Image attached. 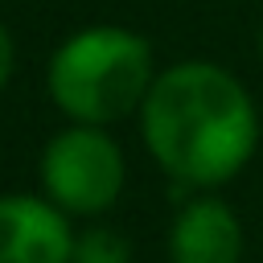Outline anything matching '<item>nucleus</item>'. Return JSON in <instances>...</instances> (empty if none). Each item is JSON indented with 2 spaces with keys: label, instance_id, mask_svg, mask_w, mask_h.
<instances>
[{
  "label": "nucleus",
  "instance_id": "20e7f679",
  "mask_svg": "<svg viewBox=\"0 0 263 263\" xmlns=\"http://www.w3.org/2000/svg\"><path fill=\"white\" fill-rule=\"evenodd\" d=\"M242 222L222 197H214V189H197V197H189L168 226L173 263H242Z\"/></svg>",
  "mask_w": 263,
  "mask_h": 263
},
{
  "label": "nucleus",
  "instance_id": "f03ea898",
  "mask_svg": "<svg viewBox=\"0 0 263 263\" xmlns=\"http://www.w3.org/2000/svg\"><path fill=\"white\" fill-rule=\"evenodd\" d=\"M156 74V53L144 33L127 25H86L53 49L45 86L66 119L107 127L140 115Z\"/></svg>",
  "mask_w": 263,
  "mask_h": 263
},
{
  "label": "nucleus",
  "instance_id": "6e6552de",
  "mask_svg": "<svg viewBox=\"0 0 263 263\" xmlns=\"http://www.w3.org/2000/svg\"><path fill=\"white\" fill-rule=\"evenodd\" d=\"M259 62H263V21H259Z\"/></svg>",
  "mask_w": 263,
  "mask_h": 263
},
{
  "label": "nucleus",
  "instance_id": "f257e3e1",
  "mask_svg": "<svg viewBox=\"0 0 263 263\" xmlns=\"http://www.w3.org/2000/svg\"><path fill=\"white\" fill-rule=\"evenodd\" d=\"M140 136L181 189H218L251 164L259 107L234 70L185 58L152 78L140 107Z\"/></svg>",
  "mask_w": 263,
  "mask_h": 263
},
{
  "label": "nucleus",
  "instance_id": "39448f33",
  "mask_svg": "<svg viewBox=\"0 0 263 263\" xmlns=\"http://www.w3.org/2000/svg\"><path fill=\"white\" fill-rule=\"evenodd\" d=\"M74 234L66 210L45 197H0V263H70Z\"/></svg>",
  "mask_w": 263,
  "mask_h": 263
},
{
  "label": "nucleus",
  "instance_id": "7ed1b4c3",
  "mask_svg": "<svg viewBox=\"0 0 263 263\" xmlns=\"http://www.w3.org/2000/svg\"><path fill=\"white\" fill-rule=\"evenodd\" d=\"M127 181L123 148L99 123H70L41 152V185L66 214H103L119 201Z\"/></svg>",
  "mask_w": 263,
  "mask_h": 263
},
{
  "label": "nucleus",
  "instance_id": "0eeeda50",
  "mask_svg": "<svg viewBox=\"0 0 263 263\" xmlns=\"http://www.w3.org/2000/svg\"><path fill=\"white\" fill-rule=\"evenodd\" d=\"M12 62H16V45H12V33L0 25V90H4L8 78H12Z\"/></svg>",
  "mask_w": 263,
  "mask_h": 263
},
{
  "label": "nucleus",
  "instance_id": "423d86ee",
  "mask_svg": "<svg viewBox=\"0 0 263 263\" xmlns=\"http://www.w3.org/2000/svg\"><path fill=\"white\" fill-rule=\"evenodd\" d=\"M70 263H132V242L111 226H90L74 238Z\"/></svg>",
  "mask_w": 263,
  "mask_h": 263
}]
</instances>
